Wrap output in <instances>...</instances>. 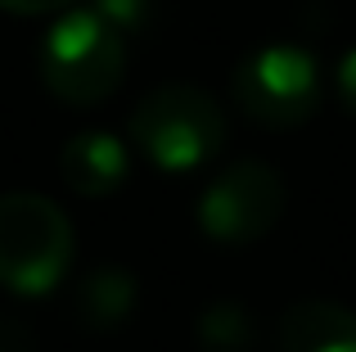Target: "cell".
Returning <instances> with one entry per match:
<instances>
[{"label":"cell","instance_id":"obj_1","mask_svg":"<svg viewBox=\"0 0 356 352\" xmlns=\"http://www.w3.org/2000/svg\"><path fill=\"white\" fill-rule=\"evenodd\" d=\"M127 77V36L90 9H63L41 41V81L63 104H99Z\"/></svg>","mask_w":356,"mask_h":352},{"label":"cell","instance_id":"obj_2","mask_svg":"<svg viewBox=\"0 0 356 352\" xmlns=\"http://www.w3.org/2000/svg\"><path fill=\"white\" fill-rule=\"evenodd\" d=\"M131 136L140 154L163 172H194L226 145V113L203 86L167 81L149 90L131 113Z\"/></svg>","mask_w":356,"mask_h":352},{"label":"cell","instance_id":"obj_3","mask_svg":"<svg viewBox=\"0 0 356 352\" xmlns=\"http://www.w3.org/2000/svg\"><path fill=\"white\" fill-rule=\"evenodd\" d=\"M72 266V221L36 190L0 194V285L14 294H45Z\"/></svg>","mask_w":356,"mask_h":352},{"label":"cell","instance_id":"obj_4","mask_svg":"<svg viewBox=\"0 0 356 352\" xmlns=\"http://www.w3.org/2000/svg\"><path fill=\"white\" fill-rule=\"evenodd\" d=\"M230 95L239 113L266 131L302 127L321 109V63L302 45H261L235 63Z\"/></svg>","mask_w":356,"mask_h":352},{"label":"cell","instance_id":"obj_5","mask_svg":"<svg viewBox=\"0 0 356 352\" xmlns=\"http://www.w3.org/2000/svg\"><path fill=\"white\" fill-rule=\"evenodd\" d=\"M194 217L217 244H257L284 217V176L261 159H239L208 181Z\"/></svg>","mask_w":356,"mask_h":352},{"label":"cell","instance_id":"obj_6","mask_svg":"<svg viewBox=\"0 0 356 352\" xmlns=\"http://www.w3.org/2000/svg\"><path fill=\"white\" fill-rule=\"evenodd\" d=\"M275 352H356V312L330 298H302L284 307Z\"/></svg>","mask_w":356,"mask_h":352},{"label":"cell","instance_id":"obj_7","mask_svg":"<svg viewBox=\"0 0 356 352\" xmlns=\"http://www.w3.org/2000/svg\"><path fill=\"white\" fill-rule=\"evenodd\" d=\"M127 145L108 131H77L68 145L59 150V172L68 181L72 194L81 199H104L127 181Z\"/></svg>","mask_w":356,"mask_h":352},{"label":"cell","instance_id":"obj_8","mask_svg":"<svg viewBox=\"0 0 356 352\" xmlns=\"http://www.w3.org/2000/svg\"><path fill=\"white\" fill-rule=\"evenodd\" d=\"M140 285L127 266H95V271L81 275L77 294H72V307H77V321L90 330H113L136 312Z\"/></svg>","mask_w":356,"mask_h":352},{"label":"cell","instance_id":"obj_9","mask_svg":"<svg viewBox=\"0 0 356 352\" xmlns=\"http://www.w3.org/2000/svg\"><path fill=\"white\" fill-rule=\"evenodd\" d=\"M194 339H199L203 352H252L257 326L243 312V303H212L194 321Z\"/></svg>","mask_w":356,"mask_h":352},{"label":"cell","instance_id":"obj_10","mask_svg":"<svg viewBox=\"0 0 356 352\" xmlns=\"http://www.w3.org/2000/svg\"><path fill=\"white\" fill-rule=\"evenodd\" d=\"M95 9L118 27L122 36H136V32H145V27L154 23L158 0H95Z\"/></svg>","mask_w":356,"mask_h":352},{"label":"cell","instance_id":"obj_11","mask_svg":"<svg viewBox=\"0 0 356 352\" xmlns=\"http://www.w3.org/2000/svg\"><path fill=\"white\" fill-rule=\"evenodd\" d=\"M339 99H343V109L356 118V50H348L339 59Z\"/></svg>","mask_w":356,"mask_h":352},{"label":"cell","instance_id":"obj_12","mask_svg":"<svg viewBox=\"0 0 356 352\" xmlns=\"http://www.w3.org/2000/svg\"><path fill=\"white\" fill-rule=\"evenodd\" d=\"M77 0H0V9H9V14H63V9H72Z\"/></svg>","mask_w":356,"mask_h":352}]
</instances>
